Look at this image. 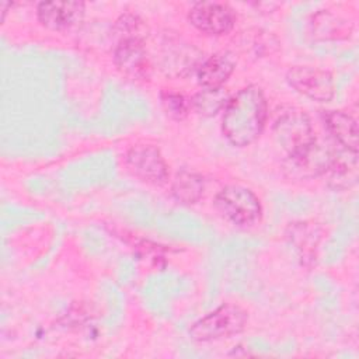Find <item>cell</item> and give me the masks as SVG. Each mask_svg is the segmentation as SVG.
<instances>
[{"instance_id":"10","label":"cell","mask_w":359,"mask_h":359,"mask_svg":"<svg viewBox=\"0 0 359 359\" xmlns=\"http://www.w3.org/2000/svg\"><path fill=\"white\" fill-rule=\"evenodd\" d=\"M86 11L83 1H41L36 18L48 29L66 31L81 22Z\"/></svg>"},{"instance_id":"20","label":"cell","mask_w":359,"mask_h":359,"mask_svg":"<svg viewBox=\"0 0 359 359\" xmlns=\"http://www.w3.org/2000/svg\"><path fill=\"white\" fill-rule=\"evenodd\" d=\"M11 6H13V4H11V3H8V1H1V3H0V11H1L0 21H1V22L4 21L6 14H7V10H8V7H11Z\"/></svg>"},{"instance_id":"2","label":"cell","mask_w":359,"mask_h":359,"mask_svg":"<svg viewBox=\"0 0 359 359\" xmlns=\"http://www.w3.org/2000/svg\"><path fill=\"white\" fill-rule=\"evenodd\" d=\"M272 132L287 157L302 156L317 143L310 116L297 107L282 108L273 121Z\"/></svg>"},{"instance_id":"8","label":"cell","mask_w":359,"mask_h":359,"mask_svg":"<svg viewBox=\"0 0 359 359\" xmlns=\"http://www.w3.org/2000/svg\"><path fill=\"white\" fill-rule=\"evenodd\" d=\"M188 21L199 32L206 35L229 34L236 22V13L224 3L198 1L188 10Z\"/></svg>"},{"instance_id":"18","label":"cell","mask_w":359,"mask_h":359,"mask_svg":"<svg viewBox=\"0 0 359 359\" xmlns=\"http://www.w3.org/2000/svg\"><path fill=\"white\" fill-rule=\"evenodd\" d=\"M112 32L116 36V42L122 39H140L144 41L149 35V27L136 14H122L114 24Z\"/></svg>"},{"instance_id":"9","label":"cell","mask_w":359,"mask_h":359,"mask_svg":"<svg viewBox=\"0 0 359 359\" xmlns=\"http://www.w3.org/2000/svg\"><path fill=\"white\" fill-rule=\"evenodd\" d=\"M114 63L116 69L130 80H147L153 72V60L144 41L122 39L114 48Z\"/></svg>"},{"instance_id":"11","label":"cell","mask_w":359,"mask_h":359,"mask_svg":"<svg viewBox=\"0 0 359 359\" xmlns=\"http://www.w3.org/2000/svg\"><path fill=\"white\" fill-rule=\"evenodd\" d=\"M236 69V59L229 52L215 53L202 60L196 70L198 83L202 88H220Z\"/></svg>"},{"instance_id":"15","label":"cell","mask_w":359,"mask_h":359,"mask_svg":"<svg viewBox=\"0 0 359 359\" xmlns=\"http://www.w3.org/2000/svg\"><path fill=\"white\" fill-rule=\"evenodd\" d=\"M287 237L294 245L300 258L306 262L316 257V250L321 238V230L316 223L299 222L289 226Z\"/></svg>"},{"instance_id":"6","label":"cell","mask_w":359,"mask_h":359,"mask_svg":"<svg viewBox=\"0 0 359 359\" xmlns=\"http://www.w3.org/2000/svg\"><path fill=\"white\" fill-rule=\"evenodd\" d=\"M126 170L142 182L161 187L170 178L168 165L158 147L153 144H135L125 154Z\"/></svg>"},{"instance_id":"5","label":"cell","mask_w":359,"mask_h":359,"mask_svg":"<svg viewBox=\"0 0 359 359\" xmlns=\"http://www.w3.org/2000/svg\"><path fill=\"white\" fill-rule=\"evenodd\" d=\"M247 311L234 303H224L196 320L189 335L198 342H210L240 334L247 324Z\"/></svg>"},{"instance_id":"17","label":"cell","mask_w":359,"mask_h":359,"mask_svg":"<svg viewBox=\"0 0 359 359\" xmlns=\"http://www.w3.org/2000/svg\"><path fill=\"white\" fill-rule=\"evenodd\" d=\"M311 25L314 35L321 39L346 38L351 34L349 21L342 20L341 17L330 13H320L314 15Z\"/></svg>"},{"instance_id":"12","label":"cell","mask_w":359,"mask_h":359,"mask_svg":"<svg viewBox=\"0 0 359 359\" xmlns=\"http://www.w3.org/2000/svg\"><path fill=\"white\" fill-rule=\"evenodd\" d=\"M323 121L335 143L344 150L358 153L356 119L344 111H323Z\"/></svg>"},{"instance_id":"4","label":"cell","mask_w":359,"mask_h":359,"mask_svg":"<svg viewBox=\"0 0 359 359\" xmlns=\"http://www.w3.org/2000/svg\"><path fill=\"white\" fill-rule=\"evenodd\" d=\"M216 210L231 224L251 227L262 217V205L254 191L244 185L230 184L223 187L215 196Z\"/></svg>"},{"instance_id":"16","label":"cell","mask_w":359,"mask_h":359,"mask_svg":"<svg viewBox=\"0 0 359 359\" xmlns=\"http://www.w3.org/2000/svg\"><path fill=\"white\" fill-rule=\"evenodd\" d=\"M230 100L229 93L220 87V88H202L194 97L191 101V108L198 112L202 116H213L224 107L227 105Z\"/></svg>"},{"instance_id":"7","label":"cell","mask_w":359,"mask_h":359,"mask_svg":"<svg viewBox=\"0 0 359 359\" xmlns=\"http://www.w3.org/2000/svg\"><path fill=\"white\" fill-rule=\"evenodd\" d=\"M286 80L299 94L318 102H328L335 95L334 77L330 72L313 66H293Z\"/></svg>"},{"instance_id":"3","label":"cell","mask_w":359,"mask_h":359,"mask_svg":"<svg viewBox=\"0 0 359 359\" xmlns=\"http://www.w3.org/2000/svg\"><path fill=\"white\" fill-rule=\"evenodd\" d=\"M203 60L202 52L175 32L161 34L156 42L153 62L167 77H187Z\"/></svg>"},{"instance_id":"1","label":"cell","mask_w":359,"mask_h":359,"mask_svg":"<svg viewBox=\"0 0 359 359\" xmlns=\"http://www.w3.org/2000/svg\"><path fill=\"white\" fill-rule=\"evenodd\" d=\"M266 118V98L258 86L251 84L230 97L223 109L222 132L233 146L244 147L261 136Z\"/></svg>"},{"instance_id":"19","label":"cell","mask_w":359,"mask_h":359,"mask_svg":"<svg viewBox=\"0 0 359 359\" xmlns=\"http://www.w3.org/2000/svg\"><path fill=\"white\" fill-rule=\"evenodd\" d=\"M160 102L165 115L174 121L185 119L191 109V101L182 93L172 88L161 90Z\"/></svg>"},{"instance_id":"13","label":"cell","mask_w":359,"mask_h":359,"mask_svg":"<svg viewBox=\"0 0 359 359\" xmlns=\"http://www.w3.org/2000/svg\"><path fill=\"white\" fill-rule=\"evenodd\" d=\"M237 48L243 55L257 59L275 53L279 49V41L272 32L251 28L240 34L237 38Z\"/></svg>"},{"instance_id":"14","label":"cell","mask_w":359,"mask_h":359,"mask_svg":"<svg viewBox=\"0 0 359 359\" xmlns=\"http://www.w3.org/2000/svg\"><path fill=\"white\" fill-rule=\"evenodd\" d=\"M205 191V180L201 174L182 168L180 170L172 182H171V194L172 196L184 205L196 203Z\"/></svg>"}]
</instances>
